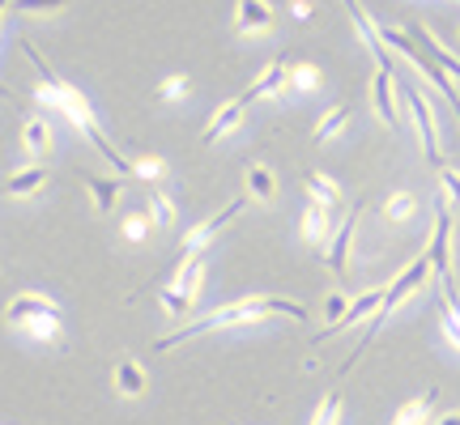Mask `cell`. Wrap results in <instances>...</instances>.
<instances>
[{
  "label": "cell",
  "instance_id": "21",
  "mask_svg": "<svg viewBox=\"0 0 460 425\" xmlns=\"http://www.w3.org/2000/svg\"><path fill=\"white\" fill-rule=\"evenodd\" d=\"M243 179H247V196H252V200H273V196H278V175H273L264 162L247 166Z\"/></svg>",
  "mask_w": 460,
  "mask_h": 425
},
{
  "label": "cell",
  "instance_id": "38",
  "mask_svg": "<svg viewBox=\"0 0 460 425\" xmlns=\"http://www.w3.org/2000/svg\"><path fill=\"white\" fill-rule=\"evenodd\" d=\"M435 425H460V409L444 412V417H435Z\"/></svg>",
  "mask_w": 460,
  "mask_h": 425
},
{
  "label": "cell",
  "instance_id": "6",
  "mask_svg": "<svg viewBox=\"0 0 460 425\" xmlns=\"http://www.w3.org/2000/svg\"><path fill=\"white\" fill-rule=\"evenodd\" d=\"M405 107L413 111V124H418V136H422V153H427L430 166L444 170V153H439V124H435V107H430L413 85H405Z\"/></svg>",
  "mask_w": 460,
  "mask_h": 425
},
{
  "label": "cell",
  "instance_id": "24",
  "mask_svg": "<svg viewBox=\"0 0 460 425\" xmlns=\"http://www.w3.org/2000/svg\"><path fill=\"white\" fill-rule=\"evenodd\" d=\"M345 124H349V107H345V102H337V107H329V111H324V119H320V124H315V141H332V136H337V132H345Z\"/></svg>",
  "mask_w": 460,
  "mask_h": 425
},
{
  "label": "cell",
  "instance_id": "18",
  "mask_svg": "<svg viewBox=\"0 0 460 425\" xmlns=\"http://www.w3.org/2000/svg\"><path fill=\"white\" fill-rule=\"evenodd\" d=\"M111 383H115V392H119V395L137 400V395L146 392L149 378H146V370H141L132 358H119V361H115V370H111Z\"/></svg>",
  "mask_w": 460,
  "mask_h": 425
},
{
  "label": "cell",
  "instance_id": "31",
  "mask_svg": "<svg viewBox=\"0 0 460 425\" xmlns=\"http://www.w3.org/2000/svg\"><path fill=\"white\" fill-rule=\"evenodd\" d=\"M163 175H166V162H163V158H137V162H132V179L154 183V179H163Z\"/></svg>",
  "mask_w": 460,
  "mask_h": 425
},
{
  "label": "cell",
  "instance_id": "5",
  "mask_svg": "<svg viewBox=\"0 0 460 425\" xmlns=\"http://www.w3.org/2000/svg\"><path fill=\"white\" fill-rule=\"evenodd\" d=\"M243 209H247V200H243V196H234V200L226 204V209H217L214 217H205L200 226L188 230V234H183V256H180V260H188V256H200V251L214 243L217 234H222V230H226L230 221H234V217H239Z\"/></svg>",
  "mask_w": 460,
  "mask_h": 425
},
{
  "label": "cell",
  "instance_id": "39",
  "mask_svg": "<svg viewBox=\"0 0 460 425\" xmlns=\"http://www.w3.org/2000/svg\"><path fill=\"white\" fill-rule=\"evenodd\" d=\"M290 9H295V17H312V4H303V0H295Z\"/></svg>",
  "mask_w": 460,
  "mask_h": 425
},
{
  "label": "cell",
  "instance_id": "17",
  "mask_svg": "<svg viewBox=\"0 0 460 425\" xmlns=\"http://www.w3.org/2000/svg\"><path fill=\"white\" fill-rule=\"evenodd\" d=\"M405 34H410V43H422V51H427L430 60H435V65L444 68L447 77H456V82H460V60H456V56H452V51H444V48H439V43H435V34H430L427 26H418V22H413V26H410V30H405Z\"/></svg>",
  "mask_w": 460,
  "mask_h": 425
},
{
  "label": "cell",
  "instance_id": "10",
  "mask_svg": "<svg viewBox=\"0 0 460 425\" xmlns=\"http://www.w3.org/2000/svg\"><path fill=\"white\" fill-rule=\"evenodd\" d=\"M234 30L239 34L273 30V4H264V0H239L234 4Z\"/></svg>",
  "mask_w": 460,
  "mask_h": 425
},
{
  "label": "cell",
  "instance_id": "7",
  "mask_svg": "<svg viewBox=\"0 0 460 425\" xmlns=\"http://www.w3.org/2000/svg\"><path fill=\"white\" fill-rule=\"evenodd\" d=\"M39 315H60V302L48 294H34V290H22V294H13L9 307H4V319L13 327H26L31 319H39Z\"/></svg>",
  "mask_w": 460,
  "mask_h": 425
},
{
  "label": "cell",
  "instance_id": "25",
  "mask_svg": "<svg viewBox=\"0 0 460 425\" xmlns=\"http://www.w3.org/2000/svg\"><path fill=\"white\" fill-rule=\"evenodd\" d=\"M146 217H149V221H154L158 230H166L171 221H175V200L166 196V192H158V187H154V192H149V209H146Z\"/></svg>",
  "mask_w": 460,
  "mask_h": 425
},
{
  "label": "cell",
  "instance_id": "19",
  "mask_svg": "<svg viewBox=\"0 0 460 425\" xmlns=\"http://www.w3.org/2000/svg\"><path fill=\"white\" fill-rule=\"evenodd\" d=\"M298 234H303L307 243L324 247L332 239V212L320 209V204H307V209H303V221H298Z\"/></svg>",
  "mask_w": 460,
  "mask_h": 425
},
{
  "label": "cell",
  "instance_id": "30",
  "mask_svg": "<svg viewBox=\"0 0 460 425\" xmlns=\"http://www.w3.org/2000/svg\"><path fill=\"white\" fill-rule=\"evenodd\" d=\"M149 230H154V221H149L146 212H128V217H124V239H128V243H146Z\"/></svg>",
  "mask_w": 460,
  "mask_h": 425
},
{
  "label": "cell",
  "instance_id": "35",
  "mask_svg": "<svg viewBox=\"0 0 460 425\" xmlns=\"http://www.w3.org/2000/svg\"><path fill=\"white\" fill-rule=\"evenodd\" d=\"M158 94H163V99H183V94H188V77H166Z\"/></svg>",
  "mask_w": 460,
  "mask_h": 425
},
{
  "label": "cell",
  "instance_id": "15",
  "mask_svg": "<svg viewBox=\"0 0 460 425\" xmlns=\"http://www.w3.org/2000/svg\"><path fill=\"white\" fill-rule=\"evenodd\" d=\"M48 187V166L43 162H31V166H22V170H13L9 175V183H4V192L17 200H26V196H39Z\"/></svg>",
  "mask_w": 460,
  "mask_h": 425
},
{
  "label": "cell",
  "instance_id": "1",
  "mask_svg": "<svg viewBox=\"0 0 460 425\" xmlns=\"http://www.w3.org/2000/svg\"><path fill=\"white\" fill-rule=\"evenodd\" d=\"M269 315H286V319H307V307L295 302V298H273V294H256V298H243V302H226V307H217V311L200 315L192 324H183L180 332H171V336H158L154 349H175L183 341H197L205 332H222V327H243V324H261Z\"/></svg>",
  "mask_w": 460,
  "mask_h": 425
},
{
  "label": "cell",
  "instance_id": "12",
  "mask_svg": "<svg viewBox=\"0 0 460 425\" xmlns=\"http://www.w3.org/2000/svg\"><path fill=\"white\" fill-rule=\"evenodd\" d=\"M393 68H376V82H371V107H376V115L388 124V128H396L401 119H396V99H393Z\"/></svg>",
  "mask_w": 460,
  "mask_h": 425
},
{
  "label": "cell",
  "instance_id": "23",
  "mask_svg": "<svg viewBox=\"0 0 460 425\" xmlns=\"http://www.w3.org/2000/svg\"><path fill=\"white\" fill-rule=\"evenodd\" d=\"M435 387H430L427 395H418V400H410V404H401L396 409V417H393V425H422L430 417V404H435Z\"/></svg>",
  "mask_w": 460,
  "mask_h": 425
},
{
  "label": "cell",
  "instance_id": "13",
  "mask_svg": "<svg viewBox=\"0 0 460 425\" xmlns=\"http://www.w3.org/2000/svg\"><path fill=\"white\" fill-rule=\"evenodd\" d=\"M51 141H56V132H51L48 115H26V119H22V149H26L31 158L51 153Z\"/></svg>",
  "mask_w": 460,
  "mask_h": 425
},
{
  "label": "cell",
  "instance_id": "2",
  "mask_svg": "<svg viewBox=\"0 0 460 425\" xmlns=\"http://www.w3.org/2000/svg\"><path fill=\"white\" fill-rule=\"evenodd\" d=\"M430 277H435V268H430L427 251H422V256H418V260H413L410 268H405V273H396V281L388 285V290H384V302H379V311L371 315V324H367V336H362V341L354 344V353H349V361L341 366V375H349V370H354V361H358L362 353L371 349V341H376L379 332H384V324H388V319H393V315L401 311V307H405V302H410V298L418 294V290H422V285H427Z\"/></svg>",
  "mask_w": 460,
  "mask_h": 425
},
{
  "label": "cell",
  "instance_id": "32",
  "mask_svg": "<svg viewBox=\"0 0 460 425\" xmlns=\"http://www.w3.org/2000/svg\"><path fill=\"white\" fill-rule=\"evenodd\" d=\"M290 85H295V90H303V94H307V90H315V85H320V68H315V65H295V68H290Z\"/></svg>",
  "mask_w": 460,
  "mask_h": 425
},
{
  "label": "cell",
  "instance_id": "4",
  "mask_svg": "<svg viewBox=\"0 0 460 425\" xmlns=\"http://www.w3.org/2000/svg\"><path fill=\"white\" fill-rule=\"evenodd\" d=\"M427 260L439 281H452V204L444 196L435 200V230H430Z\"/></svg>",
  "mask_w": 460,
  "mask_h": 425
},
{
  "label": "cell",
  "instance_id": "22",
  "mask_svg": "<svg viewBox=\"0 0 460 425\" xmlns=\"http://www.w3.org/2000/svg\"><path fill=\"white\" fill-rule=\"evenodd\" d=\"M307 196H312V204H320V209H337L341 204V187L329 179V175H320V170H312L307 175Z\"/></svg>",
  "mask_w": 460,
  "mask_h": 425
},
{
  "label": "cell",
  "instance_id": "16",
  "mask_svg": "<svg viewBox=\"0 0 460 425\" xmlns=\"http://www.w3.org/2000/svg\"><path fill=\"white\" fill-rule=\"evenodd\" d=\"M200 285H205V251H200V256H188V260H180L175 277H171V290H180V294L192 298V302H197Z\"/></svg>",
  "mask_w": 460,
  "mask_h": 425
},
{
  "label": "cell",
  "instance_id": "3",
  "mask_svg": "<svg viewBox=\"0 0 460 425\" xmlns=\"http://www.w3.org/2000/svg\"><path fill=\"white\" fill-rule=\"evenodd\" d=\"M379 39H384V43H393V48L401 51V56H405V60H410V65L418 68V73H422V77H427V82L435 85V90H439L447 102H452V107H456V119H460V90H456V82L447 77L444 68L435 65V60H430V56L418 48V43H410V34H405V30H379Z\"/></svg>",
  "mask_w": 460,
  "mask_h": 425
},
{
  "label": "cell",
  "instance_id": "26",
  "mask_svg": "<svg viewBox=\"0 0 460 425\" xmlns=\"http://www.w3.org/2000/svg\"><path fill=\"white\" fill-rule=\"evenodd\" d=\"M22 332H26V336H31V341H56V336H60V315H39V319H31V324L22 327Z\"/></svg>",
  "mask_w": 460,
  "mask_h": 425
},
{
  "label": "cell",
  "instance_id": "27",
  "mask_svg": "<svg viewBox=\"0 0 460 425\" xmlns=\"http://www.w3.org/2000/svg\"><path fill=\"white\" fill-rule=\"evenodd\" d=\"M158 298H163V311L171 315V319H183V315H192V307H197L192 298H183L180 290H171V285H163V290H158Z\"/></svg>",
  "mask_w": 460,
  "mask_h": 425
},
{
  "label": "cell",
  "instance_id": "28",
  "mask_svg": "<svg viewBox=\"0 0 460 425\" xmlns=\"http://www.w3.org/2000/svg\"><path fill=\"white\" fill-rule=\"evenodd\" d=\"M413 209H418V196H413V192H396V196H388V204H384L388 221H410Z\"/></svg>",
  "mask_w": 460,
  "mask_h": 425
},
{
  "label": "cell",
  "instance_id": "20",
  "mask_svg": "<svg viewBox=\"0 0 460 425\" xmlns=\"http://www.w3.org/2000/svg\"><path fill=\"white\" fill-rule=\"evenodd\" d=\"M85 187H90V200L99 212H111L119 204V192H124L119 179H99V175H85Z\"/></svg>",
  "mask_w": 460,
  "mask_h": 425
},
{
  "label": "cell",
  "instance_id": "33",
  "mask_svg": "<svg viewBox=\"0 0 460 425\" xmlns=\"http://www.w3.org/2000/svg\"><path fill=\"white\" fill-rule=\"evenodd\" d=\"M439 187H444V200H447V204H452V200L460 204V170L444 166V170H439Z\"/></svg>",
  "mask_w": 460,
  "mask_h": 425
},
{
  "label": "cell",
  "instance_id": "11",
  "mask_svg": "<svg viewBox=\"0 0 460 425\" xmlns=\"http://www.w3.org/2000/svg\"><path fill=\"white\" fill-rule=\"evenodd\" d=\"M243 111H247L243 94H239V99H230V102H222V107L214 111V119L205 124V132H200V141H205V145H214L217 136H226V132H234L239 124H243Z\"/></svg>",
  "mask_w": 460,
  "mask_h": 425
},
{
  "label": "cell",
  "instance_id": "8",
  "mask_svg": "<svg viewBox=\"0 0 460 425\" xmlns=\"http://www.w3.org/2000/svg\"><path fill=\"white\" fill-rule=\"evenodd\" d=\"M384 290H388V285H379V290H367V294L354 298V302H349V311H345L341 319H337V324H329L324 332H320V336H315V344L329 341V336H337V332H345V327L362 324V319L371 324V315H376V311H379V302H384Z\"/></svg>",
  "mask_w": 460,
  "mask_h": 425
},
{
  "label": "cell",
  "instance_id": "36",
  "mask_svg": "<svg viewBox=\"0 0 460 425\" xmlns=\"http://www.w3.org/2000/svg\"><path fill=\"white\" fill-rule=\"evenodd\" d=\"M349 311V302H345V294H332L329 302H324V315H329V324H337L341 315Z\"/></svg>",
  "mask_w": 460,
  "mask_h": 425
},
{
  "label": "cell",
  "instance_id": "9",
  "mask_svg": "<svg viewBox=\"0 0 460 425\" xmlns=\"http://www.w3.org/2000/svg\"><path fill=\"white\" fill-rule=\"evenodd\" d=\"M354 234H358V209L345 212V221L337 226V234L329 239V251H324V264H329L332 273L341 277L345 268H349V251H354Z\"/></svg>",
  "mask_w": 460,
  "mask_h": 425
},
{
  "label": "cell",
  "instance_id": "29",
  "mask_svg": "<svg viewBox=\"0 0 460 425\" xmlns=\"http://www.w3.org/2000/svg\"><path fill=\"white\" fill-rule=\"evenodd\" d=\"M312 425H341V392H329L312 412Z\"/></svg>",
  "mask_w": 460,
  "mask_h": 425
},
{
  "label": "cell",
  "instance_id": "34",
  "mask_svg": "<svg viewBox=\"0 0 460 425\" xmlns=\"http://www.w3.org/2000/svg\"><path fill=\"white\" fill-rule=\"evenodd\" d=\"M439 294H444V307L456 315V324H460V294H456V285H452V281H439Z\"/></svg>",
  "mask_w": 460,
  "mask_h": 425
},
{
  "label": "cell",
  "instance_id": "37",
  "mask_svg": "<svg viewBox=\"0 0 460 425\" xmlns=\"http://www.w3.org/2000/svg\"><path fill=\"white\" fill-rule=\"evenodd\" d=\"M439 324H444V336H447V341H452V344L460 349V324H456V315H452V311L444 307V315H439Z\"/></svg>",
  "mask_w": 460,
  "mask_h": 425
},
{
  "label": "cell",
  "instance_id": "14",
  "mask_svg": "<svg viewBox=\"0 0 460 425\" xmlns=\"http://www.w3.org/2000/svg\"><path fill=\"white\" fill-rule=\"evenodd\" d=\"M290 85V68L281 65V60H273V65L264 68L256 82L247 85V94H243V102H256V99H278L281 90Z\"/></svg>",
  "mask_w": 460,
  "mask_h": 425
}]
</instances>
